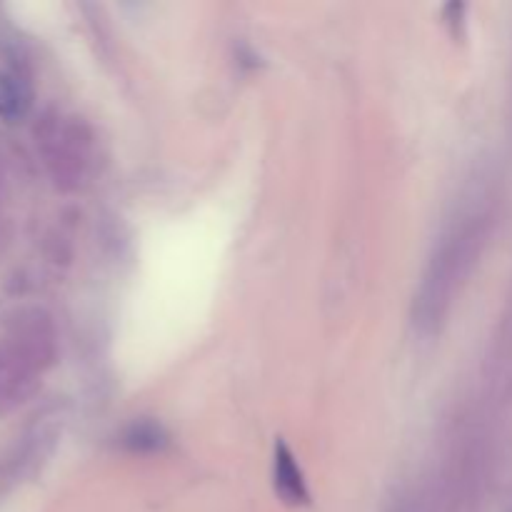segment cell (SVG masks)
<instances>
[{
  "label": "cell",
  "instance_id": "obj_1",
  "mask_svg": "<svg viewBox=\"0 0 512 512\" xmlns=\"http://www.w3.org/2000/svg\"><path fill=\"white\" fill-rule=\"evenodd\" d=\"M275 493L285 500L288 505H305L308 503V488H305V478L300 465L295 463L293 453L285 443H278L275 448Z\"/></svg>",
  "mask_w": 512,
  "mask_h": 512
},
{
  "label": "cell",
  "instance_id": "obj_2",
  "mask_svg": "<svg viewBox=\"0 0 512 512\" xmlns=\"http://www.w3.org/2000/svg\"><path fill=\"white\" fill-rule=\"evenodd\" d=\"M30 95L15 75L0 73V118L20 120L28 113Z\"/></svg>",
  "mask_w": 512,
  "mask_h": 512
},
{
  "label": "cell",
  "instance_id": "obj_3",
  "mask_svg": "<svg viewBox=\"0 0 512 512\" xmlns=\"http://www.w3.org/2000/svg\"><path fill=\"white\" fill-rule=\"evenodd\" d=\"M165 443V435L158 425L153 423H140L125 438V445L133 450H155Z\"/></svg>",
  "mask_w": 512,
  "mask_h": 512
}]
</instances>
